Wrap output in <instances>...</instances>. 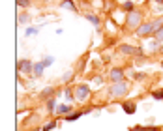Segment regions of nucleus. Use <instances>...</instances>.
<instances>
[{
	"label": "nucleus",
	"mask_w": 163,
	"mask_h": 131,
	"mask_svg": "<svg viewBox=\"0 0 163 131\" xmlns=\"http://www.w3.org/2000/svg\"><path fill=\"white\" fill-rule=\"evenodd\" d=\"M109 94L112 97H122V96H126L128 94V82L126 81H122V82H112Z\"/></svg>",
	"instance_id": "1"
},
{
	"label": "nucleus",
	"mask_w": 163,
	"mask_h": 131,
	"mask_svg": "<svg viewBox=\"0 0 163 131\" xmlns=\"http://www.w3.org/2000/svg\"><path fill=\"white\" fill-rule=\"evenodd\" d=\"M141 19H143V15L139 13V11H129V15H128V26L129 28H139V26H141Z\"/></svg>",
	"instance_id": "2"
},
{
	"label": "nucleus",
	"mask_w": 163,
	"mask_h": 131,
	"mask_svg": "<svg viewBox=\"0 0 163 131\" xmlns=\"http://www.w3.org/2000/svg\"><path fill=\"white\" fill-rule=\"evenodd\" d=\"M75 97L79 101H86L90 97V88H88L86 84H79L77 88H75Z\"/></svg>",
	"instance_id": "3"
},
{
	"label": "nucleus",
	"mask_w": 163,
	"mask_h": 131,
	"mask_svg": "<svg viewBox=\"0 0 163 131\" xmlns=\"http://www.w3.org/2000/svg\"><path fill=\"white\" fill-rule=\"evenodd\" d=\"M109 77H111V81H112V82H122V81H124V71H122V69H118V68H114V69H111Z\"/></svg>",
	"instance_id": "4"
},
{
	"label": "nucleus",
	"mask_w": 163,
	"mask_h": 131,
	"mask_svg": "<svg viewBox=\"0 0 163 131\" xmlns=\"http://www.w3.org/2000/svg\"><path fill=\"white\" fill-rule=\"evenodd\" d=\"M120 51H122L124 54H143V49L131 47V45H120Z\"/></svg>",
	"instance_id": "5"
},
{
	"label": "nucleus",
	"mask_w": 163,
	"mask_h": 131,
	"mask_svg": "<svg viewBox=\"0 0 163 131\" xmlns=\"http://www.w3.org/2000/svg\"><path fill=\"white\" fill-rule=\"evenodd\" d=\"M122 109H124V113H128V114H133V113L137 111V105H135L133 101H126V103L122 105Z\"/></svg>",
	"instance_id": "6"
},
{
	"label": "nucleus",
	"mask_w": 163,
	"mask_h": 131,
	"mask_svg": "<svg viewBox=\"0 0 163 131\" xmlns=\"http://www.w3.org/2000/svg\"><path fill=\"white\" fill-rule=\"evenodd\" d=\"M19 69L25 71V73H28V71L32 69V64H30L28 60H21V62H19Z\"/></svg>",
	"instance_id": "7"
},
{
	"label": "nucleus",
	"mask_w": 163,
	"mask_h": 131,
	"mask_svg": "<svg viewBox=\"0 0 163 131\" xmlns=\"http://www.w3.org/2000/svg\"><path fill=\"white\" fill-rule=\"evenodd\" d=\"M86 113H90V111H79V113H73V114H66V122H73V120H77L79 116H83Z\"/></svg>",
	"instance_id": "8"
},
{
	"label": "nucleus",
	"mask_w": 163,
	"mask_h": 131,
	"mask_svg": "<svg viewBox=\"0 0 163 131\" xmlns=\"http://www.w3.org/2000/svg\"><path fill=\"white\" fill-rule=\"evenodd\" d=\"M43 68H45V64H43V62H38V64H34V73L39 77V75L43 73Z\"/></svg>",
	"instance_id": "9"
},
{
	"label": "nucleus",
	"mask_w": 163,
	"mask_h": 131,
	"mask_svg": "<svg viewBox=\"0 0 163 131\" xmlns=\"http://www.w3.org/2000/svg\"><path fill=\"white\" fill-rule=\"evenodd\" d=\"M69 111H71V107H69V105H60V107H56V113H60V114H67Z\"/></svg>",
	"instance_id": "10"
},
{
	"label": "nucleus",
	"mask_w": 163,
	"mask_h": 131,
	"mask_svg": "<svg viewBox=\"0 0 163 131\" xmlns=\"http://www.w3.org/2000/svg\"><path fill=\"white\" fill-rule=\"evenodd\" d=\"M62 8H66V10H71V11H77V8L73 6V2H71V0H64V2H62Z\"/></svg>",
	"instance_id": "11"
},
{
	"label": "nucleus",
	"mask_w": 163,
	"mask_h": 131,
	"mask_svg": "<svg viewBox=\"0 0 163 131\" xmlns=\"http://www.w3.org/2000/svg\"><path fill=\"white\" fill-rule=\"evenodd\" d=\"M53 92H55V90H53V86H49V88H45V90L41 92V97H43V99H47V97H51Z\"/></svg>",
	"instance_id": "12"
},
{
	"label": "nucleus",
	"mask_w": 163,
	"mask_h": 131,
	"mask_svg": "<svg viewBox=\"0 0 163 131\" xmlns=\"http://www.w3.org/2000/svg\"><path fill=\"white\" fill-rule=\"evenodd\" d=\"M154 38L157 39V43H159V41H163V26H161L159 30H156V32H154Z\"/></svg>",
	"instance_id": "13"
},
{
	"label": "nucleus",
	"mask_w": 163,
	"mask_h": 131,
	"mask_svg": "<svg viewBox=\"0 0 163 131\" xmlns=\"http://www.w3.org/2000/svg\"><path fill=\"white\" fill-rule=\"evenodd\" d=\"M47 109H49V111H55V109H56V101H55V97H53V99H51V97L47 99Z\"/></svg>",
	"instance_id": "14"
},
{
	"label": "nucleus",
	"mask_w": 163,
	"mask_h": 131,
	"mask_svg": "<svg viewBox=\"0 0 163 131\" xmlns=\"http://www.w3.org/2000/svg\"><path fill=\"white\" fill-rule=\"evenodd\" d=\"M88 21H90V23L94 25V26H98V25H100V19H98L96 15H88Z\"/></svg>",
	"instance_id": "15"
},
{
	"label": "nucleus",
	"mask_w": 163,
	"mask_h": 131,
	"mask_svg": "<svg viewBox=\"0 0 163 131\" xmlns=\"http://www.w3.org/2000/svg\"><path fill=\"white\" fill-rule=\"evenodd\" d=\"M64 96H66V99H67V101H71V99L75 97V96H73V92H71V90H69V88H66V92H64Z\"/></svg>",
	"instance_id": "16"
},
{
	"label": "nucleus",
	"mask_w": 163,
	"mask_h": 131,
	"mask_svg": "<svg viewBox=\"0 0 163 131\" xmlns=\"http://www.w3.org/2000/svg\"><path fill=\"white\" fill-rule=\"evenodd\" d=\"M152 97H154V99H163V90H156V92L152 94Z\"/></svg>",
	"instance_id": "17"
},
{
	"label": "nucleus",
	"mask_w": 163,
	"mask_h": 131,
	"mask_svg": "<svg viewBox=\"0 0 163 131\" xmlns=\"http://www.w3.org/2000/svg\"><path fill=\"white\" fill-rule=\"evenodd\" d=\"M55 125H56V122L53 120V122H49V124H45V127H43V131H51V129H53Z\"/></svg>",
	"instance_id": "18"
},
{
	"label": "nucleus",
	"mask_w": 163,
	"mask_h": 131,
	"mask_svg": "<svg viewBox=\"0 0 163 131\" xmlns=\"http://www.w3.org/2000/svg\"><path fill=\"white\" fill-rule=\"evenodd\" d=\"M131 131H150V127H145V125H137V127H131Z\"/></svg>",
	"instance_id": "19"
},
{
	"label": "nucleus",
	"mask_w": 163,
	"mask_h": 131,
	"mask_svg": "<svg viewBox=\"0 0 163 131\" xmlns=\"http://www.w3.org/2000/svg\"><path fill=\"white\" fill-rule=\"evenodd\" d=\"M122 8H124L126 11H133V2H126V4H124Z\"/></svg>",
	"instance_id": "20"
},
{
	"label": "nucleus",
	"mask_w": 163,
	"mask_h": 131,
	"mask_svg": "<svg viewBox=\"0 0 163 131\" xmlns=\"http://www.w3.org/2000/svg\"><path fill=\"white\" fill-rule=\"evenodd\" d=\"M32 34H38V28H28L26 30V36H32Z\"/></svg>",
	"instance_id": "21"
},
{
	"label": "nucleus",
	"mask_w": 163,
	"mask_h": 131,
	"mask_svg": "<svg viewBox=\"0 0 163 131\" xmlns=\"http://www.w3.org/2000/svg\"><path fill=\"white\" fill-rule=\"evenodd\" d=\"M17 4L25 8V6H28V0H17Z\"/></svg>",
	"instance_id": "22"
},
{
	"label": "nucleus",
	"mask_w": 163,
	"mask_h": 131,
	"mask_svg": "<svg viewBox=\"0 0 163 131\" xmlns=\"http://www.w3.org/2000/svg\"><path fill=\"white\" fill-rule=\"evenodd\" d=\"M43 64H45V66H51V64H53V58H51V56H47V58L43 60Z\"/></svg>",
	"instance_id": "23"
},
{
	"label": "nucleus",
	"mask_w": 163,
	"mask_h": 131,
	"mask_svg": "<svg viewBox=\"0 0 163 131\" xmlns=\"http://www.w3.org/2000/svg\"><path fill=\"white\" fill-rule=\"evenodd\" d=\"M19 23H28V17L26 15H21L19 17Z\"/></svg>",
	"instance_id": "24"
},
{
	"label": "nucleus",
	"mask_w": 163,
	"mask_h": 131,
	"mask_svg": "<svg viewBox=\"0 0 163 131\" xmlns=\"http://www.w3.org/2000/svg\"><path fill=\"white\" fill-rule=\"evenodd\" d=\"M156 2H159V4H163V0H156Z\"/></svg>",
	"instance_id": "25"
},
{
	"label": "nucleus",
	"mask_w": 163,
	"mask_h": 131,
	"mask_svg": "<svg viewBox=\"0 0 163 131\" xmlns=\"http://www.w3.org/2000/svg\"><path fill=\"white\" fill-rule=\"evenodd\" d=\"M161 66H163V62H161Z\"/></svg>",
	"instance_id": "26"
}]
</instances>
